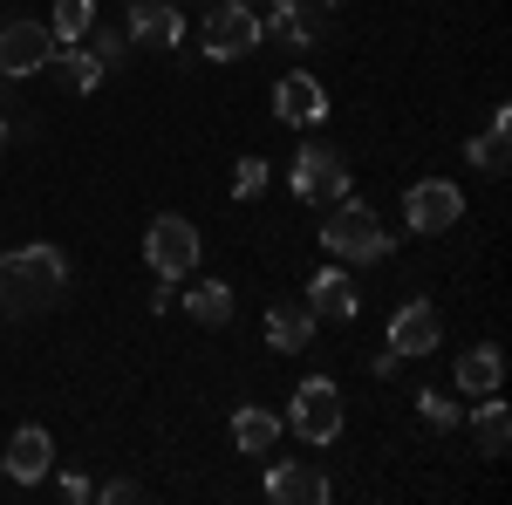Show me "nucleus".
<instances>
[{
	"mask_svg": "<svg viewBox=\"0 0 512 505\" xmlns=\"http://www.w3.org/2000/svg\"><path fill=\"white\" fill-rule=\"evenodd\" d=\"M62 287H69V260H62L55 246H21V253L0 260V314H7V321L55 308Z\"/></svg>",
	"mask_w": 512,
	"mask_h": 505,
	"instance_id": "nucleus-1",
	"label": "nucleus"
},
{
	"mask_svg": "<svg viewBox=\"0 0 512 505\" xmlns=\"http://www.w3.org/2000/svg\"><path fill=\"white\" fill-rule=\"evenodd\" d=\"M321 246L335 253V260H383L390 253V233H383V219L369 212V205H355V198H335V212H328V226H321Z\"/></svg>",
	"mask_w": 512,
	"mask_h": 505,
	"instance_id": "nucleus-2",
	"label": "nucleus"
},
{
	"mask_svg": "<svg viewBox=\"0 0 512 505\" xmlns=\"http://www.w3.org/2000/svg\"><path fill=\"white\" fill-rule=\"evenodd\" d=\"M287 424L301 430L308 444H335V437H342V389L328 383V376H308V383L294 389V410H287Z\"/></svg>",
	"mask_w": 512,
	"mask_h": 505,
	"instance_id": "nucleus-3",
	"label": "nucleus"
},
{
	"mask_svg": "<svg viewBox=\"0 0 512 505\" xmlns=\"http://www.w3.org/2000/svg\"><path fill=\"white\" fill-rule=\"evenodd\" d=\"M198 226L192 219H178V212H164L158 226L144 233V260H151V273H164V280H178V273H192L198 267Z\"/></svg>",
	"mask_w": 512,
	"mask_h": 505,
	"instance_id": "nucleus-4",
	"label": "nucleus"
},
{
	"mask_svg": "<svg viewBox=\"0 0 512 505\" xmlns=\"http://www.w3.org/2000/svg\"><path fill=\"white\" fill-rule=\"evenodd\" d=\"M198 41H205V55H219V62H233V55H246V48H260V21H253V7H239V0H226L219 14H205L198 21Z\"/></svg>",
	"mask_w": 512,
	"mask_h": 505,
	"instance_id": "nucleus-5",
	"label": "nucleus"
},
{
	"mask_svg": "<svg viewBox=\"0 0 512 505\" xmlns=\"http://www.w3.org/2000/svg\"><path fill=\"white\" fill-rule=\"evenodd\" d=\"M55 55V35L35 28V21H7L0 28V76H41Z\"/></svg>",
	"mask_w": 512,
	"mask_h": 505,
	"instance_id": "nucleus-6",
	"label": "nucleus"
},
{
	"mask_svg": "<svg viewBox=\"0 0 512 505\" xmlns=\"http://www.w3.org/2000/svg\"><path fill=\"white\" fill-rule=\"evenodd\" d=\"M458 212H465V192L444 185V178H424V185H410V198H403V219H410L417 233H444V226H458Z\"/></svg>",
	"mask_w": 512,
	"mask_h": 505,
	"instance_id": "nucleus-7",
	"label": "nucleus"
},
{
	"mask_svg": "<svg viewBox=\"0 0 512 505\" xmlns=\"http://www.w3.org/2000/svg\"><path fill=\"white\" fill-rule=\"evenodd\" d=\"M294 192L308 198V205H335V198L349 192V164H342V151H301V164H294Z\"/></svg>",
	"mask_w": 512,
	"mask_h": 505,
	"instance_id": "nucleus-8",
	"label": "nucleus"
},
{
	"mask_svg": "<svg viewBox=\"0 0 512 505\" xmlns=\"http://www.w3.org/2000/svg\"><path fill=\"white\" fill-rule=\"evenodd\" d=\"M274 110H280V123L308 130V123L328 117V96H321L315 76H280V82H274Z\"/></svg>",
	"mask_w": 512,
	"mask_h": 505,
	"instance_id": "nucleus-9",
	"label": "nucleus"
},
{
	"mask_svg": "<svg viewBox=\"0 0 512 505\" xmlns=\"http://www.w3.org/2000/svg\"><path fill=\"white\" fill-rule=\"evenodd\" d=\"M48 458H55V444H48V430H14V437H7V451H0V471H7V478H21V485H35L41 471H48Z\"/></svg>",
	"mask_w": 512,
	"mask_h": 505,
	"instance_id": "nucleus-10",
	"label": "nucleus"
},
{
	"mask_svg": "<svg viewBox=\"0 0 512 505\" xmlns=\"http://www.w3.org/2000/svg\"><path fill=\"white\" fill-rule=\"evenodd\" d=\"M130 35L144 41V48H178L185 41V14L164 7V0H137L130 7Z\"/></svg>",
	"mask_w": 512,
	"mask_h": 505,
	"instance_id": "nucleus-11",
	"label": "nucleus"
},
{
	"mask_svg": "<svg viewBox=\"0 0 512 505\" xmlns=\"http://www.w3.org/2000/svg\"><path fill=\"white\" fill-rule=\"evenodd\" d=\"M390 349L396 355H431L437 349V314L424 301H410V308L390 314Z\"/></svg>",
	"mask_w": 512,
	"mask_h": 505,
	"instance_id": "nucleus-12",
	"label": "nucleus"
},
{
	"mask_svg": "<svg viewBox=\"0 0 512 505\" xmlns=\"http://www.w3.org/2000/svg\"><path fill=\"white\" fill-rule=\"evenodd\" d=\"M267 499H274V505H321V499H328V478H321L315 465H274Z\"/></svg>",
	"mask_w": 512,
	"mask_h": 505,
	"instance_id": "nucleus-13",
	"label": "nucleus"
},
{
	"mask_svg": "<svg viewBox=\"0 0 512 505\" xmlns=\"http://www.w3.org/2000/svg\"><path fill=\"white\" fill-rule=\"evenodd\" d=\"M308 314H315V321H349L355 314V280L349 273H315V280H308Z\"/></svg>",
	"mask_w": 512,
	"mask_h": 505,
	"instance_id": "nucleus-14",
	"label": "nucleus"
},
{
	"mask_svg": "<svg viewBox=\"0 0 512 505\" xmlns=\"http://www.w3.org/2000/svg\"><path fill=\"white\" fill-rule=\"evenodd\" d=\"M308 335H315V314H308V301H280L274 314H267V349H308Z\"/></svg>",
	"mask_w": 512,
	"mask_h": 505,
	"instance_id": "nucleus-15",
	"label": "nucleus"
},
{
	"mask_svg": "<svg viewBox=\"0 0 512 505\" xmlns=\"http://www.w3.org/2000/svg\"><path fill=\"white\" fill-rule=\"evenodd\" d=\"M499 376H506L499 349H472V355H458V389H465V396H492V389H499Z\"/></svg>",
	"mask_w": 512,
	"mask_h": 505,
	"instance_id": "nucleus-16",
	"label": "nucleus"
},
{
	"mask_svg": "<svg viewBox=\"0 0 512 505\" xmlns=\"http://www.w3.org/2000/svg\"><path fill=\"white\" fill-rule=\"evenodd\" d=\"M506 130H512V110H492V130H485V137L472 144V164H478V171H492V178L506 171V157H512Z\"/></svg>",
	"mask_w": 512,
	"mask_h": 505,
	"instance_id": "nucleus-17",
	"label": "nucleus"
},
{
	"mask_svg": "<svg viewBox=\"0 0 512 505\" xmlns=\"http://www.w3.org/2000/svg\"><path fill=\"white\" fill-rule=\"evenodd\" d=\"M89 28H96V0H55V14H48L55 41H82Z\"/></svg>",
	"mask_w": 512,
	"mask_h": 505,
	"instance_id": "nucleus-18",
	"label": "nucleus"
},
{
	"mask_svg": "<svg viewBox=\"0 0 512 505\" xmlns=\"http://www.w3.org/2000/svg\"><path fill=\"white\" fill-rule=\"evenodd\" d=\"M274 437H280V424L267 417V410H239V417H233V444H239V451H253V458L274 451Z\"/></svg>",
	"mask_w": 512,
	"mask_h": 505,
	"instance_id": "nucleus-19",
	"label": "nucleus"
},
{
	"mask_svg": "<svg viewBox=\"0 0 512 505\" xmlns=\"http://www.w3.org/2000/svg\"><path fill=\"white\" fill-rule=\"evenodd\" d=\"M48 69H55V82H62V89H76V96H89V89L103 82V62H96L89 48H82V55H62V62L48 55Z\"/></svg>",
	"mask_w": 512,
	"mask_h": 505,
	"instance_id": "nucleus-20",
	"label": "nucleus"
},
{
	"mask_svg": "<svg viewBox=\"0 0 512 505\" xmlns=\"http://www.w3.org/2000/svg\"><path fill=\"white\" fill-rule=\"evenodd\" d=\"M185 301H192V314L205 328H219V321L233 314V287H226V280H198V294H185Z\"/></svg>",
	"mask_w": 512,
	"mask_h": 505,
	"instance_id": "nucleus-21",
	"label": "nucleus"
},
{
	"mask_svg": "<svg viewBox=\"0 0 512 505\" xmlns=\"http://www.w3.org/2000/svg\"><path fill=\"white\" fill-rule=\"evenodd\" d=\"M506 444H512V417L499 403H485V410H478V451H485V458H506Z\"/></svg>",
	"mask_w": 512,
	"mask_h": 505,
	"instance_id": "nucleus-22",
	"label": "nucleus"
},
{
	"mask_svg": "<svg viewBox=\"0 0 512 505\" xmlns=\"http://www.w3.org/2000/svg\"><path fill=\"white\" fill-rule=\"evenodd\" d=\"M260 35H280V41H308V35H315V21H308V14H301L294 0H274V14H267V28H260Z\"/></svg>",
	"mask_w": 512,
	"mask_h": 505,
	"instance_id": "nucleus-23",
	"label": "nucleus"
},
{
	"mask_svg": "<svg viewBox=\"0 0 512 505\" xmlns=\"http://www.w3.org/2000/svg\"><path fill=\"white\" fill-rule=\"evenodd\" d=\"M233 192L239 198H260V192H267V164H260V157H239V164H233Z\"/></svg>",
	"mask_w": 512,
	"mask_h": 505,
	"instance_id": "nucleus-24",
	"label": "nucleus"
},
{
	"mask_svg": "<svg viewBox=\"0 0 512 505\" xmlns=\"http://www.w3.org/2000/svg\"><path fill=\"white\" fill-rule=\"evenodd\" d=\"M417 403H424V424H431V430H451V424H458V403H451V396H437V389H424Z\"/></svg>",
	"mask_w": 512,
	"mask_h": 505,
	"instance_id": "nucleus-25",
	"label": "nucleus"
},
{
	"mask_svg": "<svg viewBox=\"0 0 512 505\" xmlns=\"http://www.w3.org/2000/svg\"><path fill=\"white\" fill-rule=\"evenodd\" d=\"M89 35H96V28H89ZM89 55H96V62L110 69V62H117V55H123V35H96V48H89Z\"/></svg>",
	"mask_w": 512,
	"mask_h": 505,
	"instance_id": "nucleus-26",
	"label": "nucleus"
},
{
	"mask_svg": "<svg viewBox=\"0 0 512 505\" xmlns=\"http://www.w3.org/2000/svg\"><path fill=\"white\" fill-rule=\"evenodd\" d=\"M103 499H110V505H130V499H144V492H137L130 478H110V485H103Z\"/></svg>",
	"mask_w": 512,
	"mask_h": 505,
	"instance_id": "nucleus-27",
	"label": "nucleus"
},
{
	"mask_svg": "<svg viewBox=\"0 0 512 505\" xmlns=\"http://www.w3.org/2000/svg\"><path fill=\"white\" fill-rule=\"evenodd\" d=\"M0 144H7V123H0Z\"/></svg>",
	"mask_w": 512,
	"mask_h": 505,
	"instance_id": "nucleus-28",
	"label": "nucleus"
},
{
	"mask_svg": "<svg viewBox=\"0 0 512 505\" xmlns=\"http://www.w3.org/2000/svg\"><path fill=\"white\" fill-rule=\"evenodd\" d=\"M328 7H342V0H328Z\"/></svg>",
	"mask_w": 512,
	"mask_h": 505,
	"instance_id": "nucleus-29",
	"label": "nucleus"
},
{
	"mask_svg": "<svg viewBox=\"0 0 512 505\" xmlns=\"http://www.w3.org/2000/svg\"><path fill=\"white\" fill-rule=\"evenodd\" d=\"M239 7H253V0H239Z\"/></svg>",
	"mask_w": 512,
	"mask_h": 505,
	"instance_id": "nucleus-30",
	"label": "nucleus"
}]
</instances>
